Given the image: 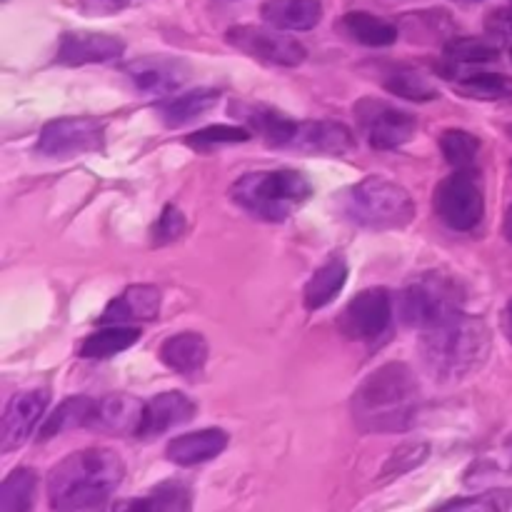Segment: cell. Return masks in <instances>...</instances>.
<instances>
[{"mask_svg": "<svg viewBox=\"0 0 512 512\" xmlns=\"http://www.w3.org/2000/svg\"><path fill=\"white\" fill-rule=\"evenodd\" d=\"M160 360L180 375H195L208 360V343L200 333H175L160 345Z\"/></svg>", "mask_w": 512, "mask_h": 512, "instance_id": "22", "label": "cell"}, {"mask_svg": "<svg viewBox=\"0 0 512 512\" xmlns=\"http://www.w3.org/2000/svg\"><path fill=\"white\" fill-rule=\"evenodd\" d=\"M508 315H510V333H512V303H510V310H508Z\"/></svg>", "mask_w": 512, "mask_h": 512, "instance_id": "40", "label": "cell"}, {"mask_svg": "<svg viewBox=\"0 0 512 512\" xmlns=\"http://www.w3.org/2000/svg\"><path fill=\"white\" fill-rule=\"evenodd\" d=\"M140 340V330L130 328V325H105L98 333L88 335L80 345V358L88 360H105L113 355L123 353V350L133 348Z\"/></svg>", "mask_w": 512, "mask_h": 512, "instance_id": "26", "label": "cell"}, {"mask_svg": "<svg viewBox=\"0 0 512 512\" xmlns=\"http://www.w3.org/2000/svg\"><path fill=\"white\" fill-rule=\"evenodd\" d=\"M125 43L108 33H90V30H68L60 35L58 63L70 65H90V63H110L120 58Z\"/></svg>", "mask_w": 512, "mask_h": 512, "instance_id": "13", "label": "cell"}, {"mask_svg": "<svg viewBox=\"0 0 512 512\" xmlns=\"http://www.w3.org/2000/svg\"><path fill=\"white\" fill-rule=\"evenodd\" d=\"M433 205L438 218L450 230L468 233V230L478 228L485 215V195L478 173L473 168L455 170L453 175L440 180L433 195Z\"/></svg>", "mask_w": 512, "mask_h": 512, "instance_id": "7", "label": "cell"}, {"mask_svg": "<svg viewBox=\"0 0 512 512\" xmlns=\"http://www.w3.org/2000/svg\"><path fill=\"white\" fill-rule=\"evenodd\" d=\"M240 110L238 118H243L250 125V130L258 135H263L265 143L275 145V148H288L290 138H293L295 120H290L288 115L280 113V110L270 108V105H258V103H240L235 105Z\"/></svg>", "mask_w": 512, "mask_h": 512, "instance_id": "23", "label": "cell"}, {"mask_svg": "<svg viewBox=\"0 0 512 512\" xmlns=\"http://www.w3.org/2000/svg\"><path fill=\"white\" fill-rule=\"evenodd\" d=\"M498 55V45L485 38H453L445 43V63H448V70L465 68V65L493 63Z\"/></svg>", "mask_w": 512, "mask_h": 512, "instance_id": "31", "label": "cell"}, {"mask_svg": "<svg viewBox=\"0 0 512 512\" xmlns=\"http://www.w3.org/2000/svg\"><path fill=\"white\" fill-rule=\"evenodd\" d=\"M383 85L395 95H403L408 100H433L438 98V88L430 83V78L410 65H393L383 73Z\"/></svg>", "mask_w": 512, "mask_h": 512, "instance_id": "29", "label": "cell"}, {"mask_svg": "<svg viewBox=\"0 0 512 512\" xmlns=\"http://www.w3.org/2000/svg\"><path fill=\"white\" fill-rule=\"evenodd\" d=\"M228 43L240 53L270 65L295 68L305 60L308 50L300 40L285 35L280 28H260V25H235L228 30Z\"/></svg>", "mask_w": 512, "mask_h": 512, "instance_id": "8", "label": "cell"}, {"mask_svg": "<svg viewBox=\"0 0 512 512\" xmlns=\"http://www.w3.org/2000/svg\"><path fill=\"white\" fill-rule=\"evenodd\" d=\"M340 28L350 40L368 45V48H388L400 35V30L390 20L378 18L373 13H363V10H353V13L345 15L340 20Z\"/></svg>", "mask_w": 512, "mask_h": 512, "instance_id": "24", "label": "cell"}, {"mask_svg": "<svg viewBox=\"0 0 512 512\" xmlns=\"http://www.w3.org/2000/svg\"><path fill=\"white\" fill-rule=\"evenodd\" d=\"M460 303H463V295L448 275L425 273L400 295V315L413 328L428 330L440 320L458 313Z\"/></svg>", "mask_w": 512, "mask_h": 512, "instance_id": "6", "label": "cell"}, {"mask_svg": "<svg viewBox=\"0 0 512 512\" xmlns=\"http://www.w3.org/2000/svg\"><path fill=\"white\" fill-rule=\"evenodd\" d=\"M103 148V123L95 118H58L43 125L38 153L48 158H73Z\"/></svg>", "mask_w": 512, "mask_h": 512, "instance_id": "11", "label": "cell"}, {"mask_svg": "<svg viewBox=\"0 0 512 512\" xmlns=\"http://www.w3.org/2000/svg\"><path fill=\"white\" fill-rule=\"evenodd\" d=\"M510 53H512V50H510Z\"/></svg>", "mask_w": 512, "mask_h": 512, "instance_id": "41", "label": "cell"}, {"mask_svg": "<svg viewBox=\"0 0 512 512\" xmlns=\"http://www.w3.org/2000/svg\"><path fill=\"white\" fill-rule=\"evenodd\" d=\"M260 15L280 30H313L323 20V5L320 0H268Z\"/></svg>", "mask_w": 512, "mask_h": 512, "instance_id": "21", "label": "cell"}, {"mask_svg": "<svg viewBox=\"0 0 512 512\" xmlns=\"http://www.w3.org/2000/svg\"><path fill=\"white\" fill-rule=\"evenodd\" d=\"M195 418V403L188 395L170 390V393L155 395L150 403H145L143 418H140L135 435L143 440L158 438V435L168 433V430L178 428V425L190 423Z\"/></svg>", "mask_w": 512, "mask_h": 512, "instance_id": "15", "label": "cell"}, {"mask_svg": "<svg viewBox=\"0 0 512 512\" xmlns=\"http://www.w3.org/2000/svg\"><path fill=\"white\" fill-rule=\"evenodd\" d=\"M488 350L490 333L485 323L463 310L440 320L423 335L425 363L438 378H465L483 365Z\"/></svg>", "mask_w": 512, "mask_h": 512, "instance_id": "3", "label": "cell"}, {"mask_svg": "<svg viewBox=\"0 0 512 512\" xmlns=\"http://www.w3.org/2000/svg\"><path fill=\"white\" fill-rule=\"evenodd\" d=\"M125 478V463L105 448H85L60 460L48 475V503L55 512H80L105 503Z\"/></svg>", "mask_w": 512, "mask_h": 512, "instance_id": "1", "label": "cell"}, {"mask_svg": "<svg viewBox=\"0 0 512 512\" xmlns=\"http://www.w3.org/2000/svg\"><path fill=\"white\" fill-rule=\"evenodd\" d=\"M80 8L90 15H110L125 8V0H80Z\"/></svg>", "mask_w": 512, "mask_h": 512, "instance_id": "38", "label": "cell"}, {"mask_svg": "<svg viewBox=\"0 0 512 512\" xmlns=\"http://www.w3.org/2000/svg\"><path fill=\"white\" fill-rule=\"evenodd\" d=\"M183 230H185L183 213H180L178 208H173V205H165L163 215L155 220L150 235H153L155 245H168L173 243V240H178L180 235H183Z\"/></svg>", "mask_w": 512, "mask_h": 512, "instance_id": "35", "label": "cell"}, {"mask_svg": "<svg viewBox=\"0 0 512 512\" xmlns=\"http://www.w3.org/2000/svg\"><path fill=\"white\" fill-rule=\"evenodd\" d=\"M503 498L500 495H483V498H465L453 500V503L440 505L433 512H503Z\"/></svg>", "mask_w": 512, "mask_h": 512, "instance_id": "36", "label": "cell"}, {"mask_svg": "<svg viewBox=\"0 0 512 512\" xmlns=\"http://www.w3.org/2000/svg\"><path fill=\"white\" fill-rule=\"evenodd\" d=\"M190 508H193V493L188 485L168 480L155 485L143 498L120 500L110 512H190Z\"/></svg>", "mask_w": 512, "mask_h": 512, "instance_id": "20", "label": "cell"}, {"mask_svg": "<svg viewBox=\"0 0 512 512\" xmlns=\"http://www.w3.org/2000/svg\"><path fill=\"white\" fill-rule=\"evenodd\" d=\"M225 448H228V433L218 428H205L195 430V433L178 435L175 440H170L165 455H168L170 463L193 468V465H203L208 460H215Z\"/></svg>", "mask_w": 512, "mask_h": 512, "instance_id": "17", "label": "cell"}, {"mask_svg": "<svg viewBox=\"0 0 512 512\" xmlns=\"http://www.w3.org/2000/svg\"><path fill=\"white\" fill-rule=\"evenodd\" d=\"M250 140L248 128H235V125H210V128L198 130V133L188 135L185 143L195 150H210L215 145H233V143H245Z\"/></svg>", "mask_w": 512, "mask_h": 512, "instance_id": "34", "label": "cell"}, {"mask_svg": "<svg viewBox=\"0 0 512 512\" xmlns=\"http://www.w3.org/2000/svg\"><path fill=\"white\" fill-rule=\"evenodd\" d=\"M160 303H163V295H160L158 288H153V285H133L105 308V313L100 315V323L128 325L130 320H153L158 315Z\"/></svg>", "mask_w": 512, "mask_h": 512, "instance_id": "19", "label": "cell"}, {"mask_svg": "<svg viewBox=\"0 0 512 512\" xmlns=\"http://www.w3.org/2000/svg\"><path fill=\"white\" fill-rule=\"evenodd\" d=\"M488 28L495 35H503V38H512V8H503L490 13Z\"/></svg>", "mask_w": 512, "mask_h": 512, "instance_id": "37", "label": "cell"}, {"mask_svg": "<svg viewBox=\"0 0 512 512\" xmlns=\"http://www.w3.org/2000/svg\"><path fill=\"white\" fill-rule=\"evenodd\" d=\"M353 145V133L343 123H333V120H305V123L295 125L288 148L313 155H345L353 150Z\"/></svg>", "mask_w": 512, "mask_h": 512, "instance_id": "16", "label": "cell"}, {"mask_svg": "<svg viewBox=\"0 0 512 512\" xmlns=\"http://www.w3.org/2000/svg\"><path fill=\"white\" fill-rule=\"evenodd\" d=\"M45 408H48V393L45 390H25V393L13 395L3 415V433H0L3 453L20 448L33 435Z\"/></svg>", "mask_w": 512, "mask_h": 512, "instance_id": "12", "label": "cell"}, {"mask_svg": "<svg viewBox=\"0 0 512 512\" xmlns=\"http://www.w3.org/2000/svg\"><path fill=\"white\" fill-rule=\"evenodd\" d=\"M420 388L413 370L403 363H390L375 370L360 383L353 398L355 420L363 430L393 433L408 430L418 410Z\"/></svg>", "mask_w": 512, "mask_h": 512, "instance_id": "2", "label": "cell"}, {"mask_svg": "<svg viewBox=\"0 0 512 512\" xmlns=\"http://www.w3.org/2000/svg\"><path fill=\"white\" fill-rule=\"evenodd\" d=\"M313 195V185L308 183L300 170H255L243 175L230 188V198L235 205L258 220L280 223L290 218L298 208L308 203Z\"/></svg>", "mask_w": 512, "mask_h": 512, "instance_id": "4", "label": "cell"}, {"mask_svg": "<svg viewBox=\"0 0 512 512\" xmlns=\"http://www.w3.org/2000/svg\"><path fill=\"white\" fill-rule=\"evenodd\" d=\"M143 408L145 405L133 395H108L103 400H95L88 428L110 435L135 433L140 418H143Z\"/></svg>", "mask_w": 512, "mask_h": 512, "instance_id": "18", "label": "cell"}, {"mask_svg": "<svg viewBox=\"0 0 512 512\" xmlns=\"http://www.w3.org/2000/svg\"><path fill=\"white\" fill-rule=\"evenodd\" d=\"M458 93L473 100L512 98V78L503 73H470L458 83Z\"/></svg>", "mask_w": 512, "mask_h": 512, "instance_id": "32", "label": "cell"}, {"mask_svg": "<svg viewBox=\"0 0 512 512\" xmlns=\"http://www.w3.org/2000/svg\"><path fill=\"white\" fill-rule=\"evenodd\" d=\"M125 75L143 93L168 95L188 80V65L168 55H148L125 65Z\"/></svg>", "mask_w": 512, "mask_h": 512, "instance_id": "14", "label": "cell"}, {"mask_svg": "<svg viewBox=\"0 0 512 512\" xmlns=\"http://www.w3.org/2000/svg\"><path fill=\"white\" fill-rule=\"evenodd\" d=\"M440 150L450 165L458 170H470L480 153V140L468 130H445L440 135Z\"/></svg>", "mask_w": 512, "mask_h": 512, "instance_id": "33", "label": "cell"}, {"mask_svg": "<svg viewBox=\"0 0 512 512\" xmlns=\"http://www.w3.org/2000/svg\"><path fill=\"white\" fill-rule=\"evenodd\" d=\"M355 115L365 138L375 150H395L415 135V118L383 100L365 98L355 105Z\"/></svg>", "mask_w": 512, "mask_h": 512, "instance_id": "10", "label": "cell"}, {"mask_svg": "<svg viewBox=\"0 0 512 512\" xmlns=\"http://www.w3.org/2000/svg\"><path fill=\"white\" fill-rule=\"evenodd\" d=\"M505 238L512 243V203H510L508 213H505Z\"/></svg>", "mask_w": 512, "mask_h": 512, "instance_id": "39", "label": "cell"}, {"mask_svg": "<svg viewBox=\"0 0 512 512\" xmlns=\"http://www.w3.org/2000/svg\"><path fill=\"white\" fill-rule=\"evenodd\" d=\"M348 283V265L343 258H330L328 263L320 265L310 283L305 285V308L320 310L333 303L340 295V290Z\"/></svg>", "mask_w": 512, "mask_h": 512, "instance_id": "25", "label": "cell"}, {"mask_svg": "<svg viewBox=\"0 0 512 512\" xmlns=\"http://www.w3.org/2000/svg\"><path fill=\"white\" fill-rule=\"evenodd\" d=\"M343 208L353 223L370 230L405 228L415 215L408 190L380 175H370L343 193Z\"/></svg>", "mask_w": 512, "mask_h": 512, "instance_id": "5", "label": "cell"}, {"mask_svg": "<svg viewBox=\"0 0 512 512\" xmlns=\"http://www.w3.org/2000/svg\"><path fill=\"white\" fill-rule=\"evenodd\" d=\"M95 400L83 398V395H75V398L63 400V403L55 408L53 415L45 418V423L40 425L38 440H50L55 435L65 433V430L73 428H88L90 413H93Z\"/></svg>", "mask_w": 512, "mask_h": 512, "instance_id": "27", "label": "cell"}, {"mask_svg": "<svg viewBox=\"0 0 512 512\" xmlns=\"http://www.w3.org/2000/svg\"><path fill=\"white\" fill-rule=\"evenodd\" d=\"M38 493V475L30 468H18L3 480L0 512H30Z\"/></svg>", "mask_w": 512, "mask_h": 512, "instance_id": "30", "label": "cell"}, {"mask_svg": "<svg viewBox=\"0 0 512 512\" xmlns=\"http://www.w3.org/2000/svg\"><path fill=\"white\" fill-rule=\"evenodd\" d=\"M220 100V93L213 88H200L190 90V93L180 95V98H173L170 103L163 105V120L168 128H180V125L190 123L198 115L208 113L215 103Z\"/></svg>", "mask_w": 512, "mask_h": 512, "instance_id": "28", "label": "cell"}, {"mask_svg": "<svg viewBox=\"0 0 512 512\" xmlns=\"http://www.w3.org/2000/svg\"><path fill=\"white\" fill-rule=\"evenodd\" d=\"M393 320V298L385 288H368L355 295L340 315L345 338L358 343H375L383 338Z\"/></svg>", "mask_w": 512, "mask_h": 512, "instance_id": "9", "label": "cell"}]
</instances>
